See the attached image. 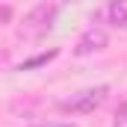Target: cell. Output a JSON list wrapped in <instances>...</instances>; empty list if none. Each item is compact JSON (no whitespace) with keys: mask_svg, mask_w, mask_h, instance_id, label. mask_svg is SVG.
Listing matches in <instances>:
<instances>
[{"mask_svg":"<svg viewBox=\"0 0 127 127\" xmlns=\"http://www.w3.org/2000/svg\"><path fill=\"white\" fill-rule=\"evenodd\" d=\"M53 18H56V6H47V3H38L32 12L24 15V24H21V38H41L44 32L53 27Z\"/></svg>","mask_w":127,"mask_h":127,"instance_id":"cell-1","label":"cell"},{"mask_svg":"<svg viewBox=\"0 0 127 127\" xmlns=\"http://www.w3.org/2000/svg\"><path fill=\"white\" fill-rule=\"evenodd\" d=\"M106 95H109V86H92V89H83V92L71 95L68 100H62L59 106H62L65 112H80V115H86V112H95L97 106L106 100Z\"/></svg>","mask_w":127,"mask_h":127,"instance_id":"cell-2","label":"cell"},{"mask_svg":"<svg viewBox=\"0 0 127 127\" xmlns=\"http://www.w3.org/2000/svg\"><path fill=\"white\" fill-rule=\"evenodd\" d=\"M106 41H109V35L100 30V27H89V30L80 35V41H77L74 53H77V56H89V53H97V50H103V47H106Z\"/></svg>","mask_w":127,"mask_h":127,"instance_id":"cell-3","label":"cell"},{"mask_svg":"<svg viewBox=\"0 0 127 127\" xmlns=\"http://www.w3.org/2000/svg\"><path fill=\"white\" fill-rule=\"evenodd\" d=\"M106 18H109V24L112 27H127V3L124 0H112L109 6H106Z\"/></svg>","mask_w":127,"mask_h":127,"instance_id":"cell-4","label":"cell"},{"mask_svg":"<svg viewBox=\"0 0 127 127\" xmlns=\"http://www.w3.org/2000/svg\"><path fill=\"white\" fill-rule=\"evenodd\" d=\"M59 56V50H47V53H38V56H32V59H24V62L18 65V71H30V68H38V65H47L50 59H56Z\"/></svg>","mask_w":127,"mask_h":127,"instance_id":"cell-5","label":"cell"},{"mask_svg":"<svg viewBox=\"0 0 127 127\" xmlns=\"http://www.w3.org/2000/svg\"><path fill=\"white\" fill-rule=\"evenodd\" d=\"M112 127H127V103H121L118 109H115V121Z\"/></svg>","mask_w":127,"mask_h":127,"instance_id":"cell-6","label":"cell"},{"mask_svg":"<svg viewBox=\"0 0 127 127\" xmlns=\"http://www.w3.org/2000/svg\"><path fill=\"white\" fill-rule=\"evenodd\" d=\"M9 18H12V9L9 6H0V24H9Z\"/></svg>","mask_w":127,"mask_h":127,"instance_id":"cell-7","label":"cell"},{"mask_svg":"<svg viewBox=\"0 0 127 127\" xmlns=\"http://www.w3.org/2000/svg\"><path fill=\"white\" fill-rule=\"evenodd\" d=\"M47 127H74V124H47Z\"/></svg>","mask_w":127,"mask_h":127,"instance_id":"cell-8","label":"cell"}]
</instances>
